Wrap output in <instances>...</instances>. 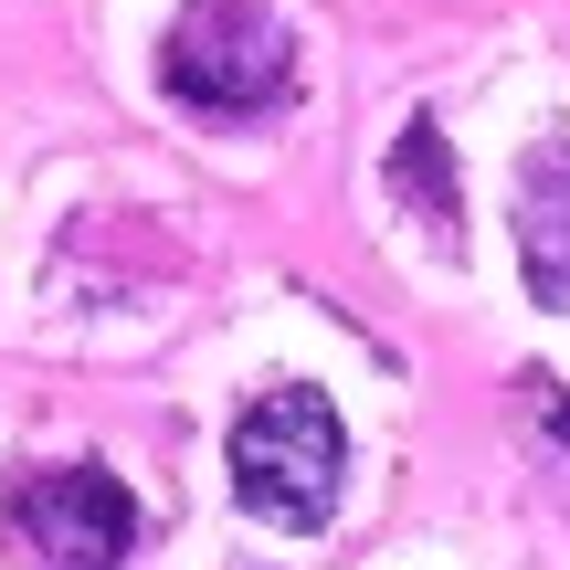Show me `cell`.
<instances>
[{
    "label": "cell",
    "instance_id": "5b68a950",
    "mask_svg": "<svg viewBox=\"0 0 570 570\" xmlns=\"http://www.w3.org/2000/svg\"><path fill=\"white\" fill-rule=\"evenodd\" d=\"M391 190H402L433 233H454V159H444V127L433 117H412L402 138H391Z\"/></svg>",
    "mask_w": 570,
    "mask_h": 570
},
{
    "label": "cell",
    "instance_id": "277c9868",
    "mask_svg": "<svg viewBox=\"0 0 570 570\" xmlns=\"http://www.w3.org/2000/svg\"><path fill=\"white\" fill-rule=\"evenodd\" d=\"M518 265L539 306H570V148H529L518 169Z\"/></svg>",
    "mask_w": 570,
    "mask_h": 570
},
{
    "label": "cell",
    "instance_id": "6da1fadb",
    "mask_svg": "<svg viewBox=\"0 0 570 570\" xmlns=\"http://www.w3.org/2000/svg\"><path fill=\"white\" fill-rule=\"evenodd\" d=\"M159 85L190 117H265L296 85V32L275 21V0H190L159 32Z\"/></svg>",
    "mask_w": 570,
    "mask_h": 570
},
{
    "label": "cell",
    "instance_id": "3957f363",
    "mask_svg": "<svg viewBox=\"0 0 570 570\" xmlns=\"http://www.w3.org/2000/svg\"><path fill=\"white\" fill-rule=\"evenodd\" d=\"M11 529L53 570H117L127 550H138V497H127L106 465H32L11 487Z\"/></svg>",
    "mask_w": 570,
    "mask_h": 570
},
{
    "label": "cell",
    "instance_id": "8992f818",
    "mask_svg": "<svg viewBox=\"0 0 570 570\" xmlns=\"http://www.w3.org/2000/svg\"><path fill=\"white\" fill-rule=\"evenodd\" d=\"M529 391H539V423H550L560 444H570V391H560V381H529Z\"/></svg>",
    "mask_w": 570,
    "mask_h": 570
},
{
    "label": "cell",
    "instance_id": "7a4b0ae2",
    "mask_svg": "<svg viewBox=\"0 0 570 570\" xmlns=\"http://www.w3.org/2000/svg\"><path fill=\"white\" fill-rule=\"evenodd\" d=\"M338 475H348V433L317 391H265V402L233 423V497H244L265 529H327L338 508Z\"/></svg>",
    "mask_w": 570,
    "mask_h": 570
}]
</instances>
